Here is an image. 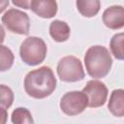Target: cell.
<instances>
[{"label":"cell","mask_w":124,"mask_h":124,"mask_svg":"<svg viewBox=\"0 0 124 124\" xmlns=\"http://www.w3.org/2000/svg\"><path fill=\"white\" fill-rule=\"evenodd\" d=\"M29 9L40 17L50 18L57 13V3L53 0H32Z\"/></svg>","instance_id":"9c48e42d"},{"label":"cell","mask_w":124,"mask_h":124,"mask_svg":"<svg viewBox=\"0 0 124 124\" xmlns=\"http://www.w3.org/2000/svg\"><path fill=\"white\" fill-rule=\"evenodd\" d=\"M84 64L90 77L102 78L109 73L112 58L107 47L103 46H92L85 52Z\"/></svg>","instance_id":"7a4b0ae2"},{"label":"cell","mask_w":124,"mask_h":124,"mask_svg":"<svg viewBox=\"0 0 124 124\" xmlns=\"http://www.w3.org/2000/svg\"><path fill=\"white\" fill-rule=\"evenodd\" d=\"M8 119V112L7 109L0 108V124H6Z\"/></svg>","instance_id":"ac0fdd59"},{"label":"cell","mask_w":124,"mask_h":124,"mask_svg":"<svg viewBox=\"0 0 124 124\" xmlns=\"http://www.w3.org/2000/svg\"><path fill=\"white\" fill-rule=\"evenodd\" d=\"M56 88V78L48 66L29 72L24 78V90L32 98L44 99Z\"/></svg>","instance_id":"6da1fadb"},{"label":"cell","mask_w":124,"mask_h":124,"mask_svg":"<svg viewBox=\"0 0 124 124\" xmlns=\"http://www.w3.org/2000/svg\"><path fill=\"white\" fill-rule=\"evenodd\" d=\"M13 4L16 6H18L20 8H23V9H29L30 8V1H26V0H21V1L14 0Z\"/></svg>","instance_id":"e0dca14e"},{"label":"cell","mask_w":124,"mask_h":124,"mask_svg":"<svg viewBox=\"0 0 124 124\" xmlns=\"http://www.w3.org/2000/svg\"><path fill=\"white\" fill-rule=\"evenodd\" d=\"M15 56L13 51L6 46L0 45V72L8 71L14 64Z\"/></svg>","instance_id":"5bb4252c"},{"label":"cell","mask_w":124,"mask_h":124,"mask_svg":"<svg viewBox=\"0 0 124 124\" xmlns=\"http://www.w3.org/2000/svg\"><path fill=\"white\" fill-rule=\"evenodd\" d=\"M102 18L108 28L112 30L120 29L124 25V9L119 5L110 6L104 11Z\"/></svg>","instance_id":"ba28073f"},{"label":"cell","mask_w":124,"mask_h":124,"mask_svg":"<svg viewBox=\"0 0 124 124\" xmlns=\"http://www.w3.org/2000/svg\"><path fill=\"white\" fill-rule=\"evenodd\" d=\"M56 70L59 78L65 82H76L84 78V70L80 60L72 55L61 58Z\"/></svg>","instance_id":"277c9868"},{"label":"cell","mask_w":124,"mask_h":124,"mask_svg":"<svg viewBox=\"0 0 124 124\" xmlns=\"http://www.w3.org/2000/svg\"><path fill=\"white\" fill-rule=\"evenodd\" d=\"M82 92L87 98V107L90 108H99L104 106L108 94L106 84L97 79L87 81Z\"/></svg>","instance_id":"52a82bcc"},{"label":"cell","mask_w":124,"mask_h":124,"mask_svg":"<svg viewBox=\"0 0 124 124\" xmlns=\"http://www.w3.org/2000/svg\"><path fill=\"white\" fill-rule=\"evenodd\" d=\"M87 107V98L82 91H71L60 100L61 110L70 116L81 113Z\"/></svg>","instance_id":"8992f818"},{"label":"cell","mask_w":124,"mask_h":124,"mask_svg":"<svg viewBox=\"0 0 124 124\" xmlns=\"http://www.w3.org/2000/svg\"><path fill=\"white\" fill-rule=\"evenodd\" d=\"M108 110L117 117H122L124 115V90L115 89L111 92L108 105Z\"/></svg>","instance_id":"8fae6325"},{"label":"cell","mask_w":124,"mask_h":124,"mask_svg":"<svg viewBox=\"0 0 124 124\" xmlns=\"http://www.w3.org/2000/svg\"><path fill=\"white\" fill-rule=\"evenodd\" d=\"M13 102H14L13 90L5 84H0V108L7 109L13 105Z\"/></svg>","instance_id":"2e32d148"},{"label":"cell","mask_w":124,"mask_h":124,"mask_svg":"<svg viewBox=\"0 0 124 124\" xmlns=\"http://www.w3.org/2000/svg\"><path fill=\"white\" fill-rule=\"evenodd\" d=\"M13 124H34L31 112L26 108H16L12 112Z\"/></svg>","instance_id":"4fadbf2b"},{"label":"cell","mask_w":124,"mask_h":124,"mask_svg":"<svg viewBox=\"0 0 124 124\" xmlns=\"http://www.w3.org/2000/svg\"><path fill=\"white\" fill-rule=\"evenodd\" d=\"M9 0H0V14L9 6Z\"/></svg>","instance_id":"d6986e66"},{"label":"cell","mask_w":124,"mask_h":124,"mask_svg":"<svg viewBox=\"0 0 124 124\" xmlns=\"http://www.w3.org/2000/svg\"><path fill=\"white\" fill-rule=\"evenodd\" d=\"M123 41H124V34L118 33L112 36L110 39V50L113 56L118 60H123L124 52H123Z\"/></svg>","instance_id":"9a60e30c"},{"label":"cell","mask_w":124,"mask_h":124,"mask_svg":"<svg viewBox=\"0 0 124 124\" xmlns=\"http://www.w3.org/2000/svg\"><path fill=\"white\" fill-rule=\"evenodd\" d=\"M4 39H5V30L0 24V45L4 42Z\"/></svg>","instance_id":"ffe728a7"},{"label":"cell","mask_w":124,"mask_h":124,"mask_svg":"<svg viewBox=\"0 0 124 124\" xmlns=\"http://www.w3.org/2000/svg\"><path fill=\"white\" fill-rule=\"evenodd\" d=\"M5 27L16 34L27 35L30 29V19L26 13L18 9H10L2 16Z\"/></svg>","instance_id":"5b68a950"},{"label":"cell","mask_w":124,"mask_h":124,"mask_svg":"<svg viewBox=\"0 0 124 124\" xmlns=\"http://www.w3.org/2000/svg\"><path fill=\"white\" fill-rule=\"evenodd\" d=\"M70 26L65 21L55 19L49 24V34L55 42L62 43L67 41L70 37Z\"/></svg>","instance_id":"30bf717a"},{"label":"cell","mask_w":124,"mask_h":124,"mask_svg":"<svg viewBox=\"0 0 124 124\" xmlns=\"http://www.w3.org/2000/svg\"><path fill=\"white\" fill-rule=\"evenodd\" d=\"M46 51L47 47L45 41L39 37L31 36L21 43L19 55L25 64L29 66H36L45 60Z\"/></svg>","instance_id":"3957f363"},{"label":"cell","mask_w":124,"mask_h":124,"mask_svg":"<svg viewBox=\"0 0 124 124\" xmlns=\"http://www.w3.org/2000/svg\"><path fill=\"white\" fill-rule=\"evenodd\" d=\"M76 6L81 16L92 17L98 14L101 8V2L99 0H78Z\"/></svg>","instance_id":"7c38bea8"}]
</instances>
